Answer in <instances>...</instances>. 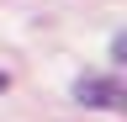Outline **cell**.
Wrapping results in <instances>:
<instances>
[{
	"label": "cell",
	"mask_w": 127,
	"mask_h": 122,
	"mask_svg": "<svg viewBox=\"0 0 127 122\" xmlns=\"http://www.w3.org/2000/svg\"><path fill=\"white\" fill-rule=\"evenodd\" d=\"M74 101L79 106H95V112H122V74L106 69V74H95V80H79L74 85Z\"/></svg>",
	"instance_id": "cell-1"
},
{
	"label": "cell",
	"mask_w": 127,
	"mask_h": 122,
	"mask_svg": "<svg viewBox=\"0 0 127 122\" xmlns=\"http://www.w3.org/2000/svg\"><path fill=\"white\" fill-rule=\"evenodd\" d=\"M5 90H11V74H5V69H0V96H5Z\"/></svg>",
	"instance_id": "cell-2"
}]
</instances>
